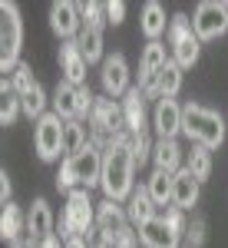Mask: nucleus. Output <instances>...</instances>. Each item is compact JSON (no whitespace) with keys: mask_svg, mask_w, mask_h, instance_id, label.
<instances>
[{"mask_svg":"<svg viewBox=\"0 0 228 248\" xmlns=\"http://www.w3.org/2000/svg\"><path fill=\"white\" fill-rule=\"evenodd\" d=\"M37 248H66V242H63L57 232H53V235H46L43 242H37Z\"/></svg>","mask_w":228,"mask_h":248,"instance_id":"e433bc0d","label":"nucleus"},{"mask_svg":"<svg viewBox=\"0 0 228 248\" xmlns=\"http://www.w3.org/2000/svg\"><path fill=\"white\" fill-rule=\"evenodd\" d=\"M46 103H50V99H46V93H43L40 83L27 96H20V106H23V116H27V119H43V116H46Z\"/></svg>","mask_w":228,"mask_h":248,"instance_id":"c756f323","label":"nucleus"},{"mask_svg":"<svg viewBox=\"0 0 228 248\" xmlns=\"http://www.w3.org/2000/svg\"><path fill=\"white\" fill-rule=\"evenodd\" d=\"M172 186H175V175L159 169H152V175L146 179V189H149L155 205H172Z\"/></svg>","mask_w":228,"mask_h":248,"instance_id":"a878e982","label":"nucleus"},{"mask_svg":"<svg viewBox=\"0 0 228 248\" xmlns=\"http://www.w3.org/2000/svg\"><path fill=\"white\" fill-rule=\"evenodd\" d=\"M192 30L202 43L218 40L222 33H228V3H215V0H202L192 14Z\"/></svg>","mask_w":228,"mask_h":248,"instance_id":"1a4fd4ad","label":"nucleus"},{"mask_svg":"<svg viewBox=\"0 0 228 248\" xmlns=\"http://www.w3.org/2000/svg\"><path fill=\"white\" fill-rule=\"evenodd\" d=\"M159 205L152 202V195L146 186H136V192L129 195V202H126V215H129V225H136V232L142 229V225H149L152 218L159 215Z\"/></svg>","mask_w":228,"mask_h":248,"instance_id":"aec40b11","label":"nucleus"},{"mask_svg":"<svg viewBox=\"0 0 228 248\" xmlns=\"http://www.w3.org/2000/svg\"><path fill=\"white\" fill-rule=\"evenodd\" d=\"M139 30H142V37L155 43V40L162 37V33H169V20H166V7L159 3V0H149V3H142V14H139Z\"/></svg>","mask_w":228,"mask_h":248,"instance_id":"412c9836","label":"nucleus"},{"mask_svg":"<svg viewBox=\"0 0 228 248\" xmlns=\"http://www.w3.org/2000/svg\"><path fill=\"white\" fill-rule=\"evenodd\" d=\"M122 17H126V3H122V0H109V3H106V23H109V27H119Z\"/></svg>","mask_w":228,"mask_h":248,"instance_id":"f704fd0d","label":"nucleus"},{"mask_svg":"<svg viewBox=\"0 0 228 248\" xmlns=\"http://www.w3.org/2000/svg\"><path fill=\"white\" fill-rule=\"evenodd\" d=\"M96 229V205L90 199L86 189H76L66 195V205H63V215H60V238L70 242V238H86L90 232Z\"/></svg>","mask_w":228,"mask_h":248,"instance_id":"39448f33","label":"nucleus"},{"mask_svg":"<svg viewBox=\"0 0 228 248\" xmlns=\"http://www.w3.org/2000/svg\"><path fill=\"white\" fill-rule=\"evenodd\" d=\"M0 73L10 77L20 66V46H23V17L14 0L0 3Z\"/></svg>","mask_w":228,"mask_h":248,"instance_id":"20e7f679","label":"nucleus"},{"mask_svg":"<svg viewBox=\"0 0 228 248\" xmlns=\"http://www.w3.org/2000/svg\"><path fill=\"white\" fill-rule=\"evenodd\" d=\"M198 195H202V182L192 175L189 169L175 172V186H172V205L182 212H192L198 205Z\"/></svg>","mask_w":228,"mask_h":248,"instance_id":"2eb2a0df","label":"nucleus"},{"mask_svg":"<svg viewBox=\"0 0 228 248\" xmlns=\"http://www.w3.org/2000/svg\"><path fill=\"white\" fill-rule=\"evenodd\" d=\"M90 146H93V133H90V126H86L83 119H70L66 129H63V159L79 155L83 149H90Z\"/></svg>","mask_w":228,"mask_h":248,"instance_id":"5701e85b","label":"nucleus"},{"mask_svg":"<svg viewBox=\"0 0 228 248\" xmlns=\"http://www.w3.org/2000/svg\"><path fill=\"white\" fill-rule=\"evenodd\" d=\"M79 17H83V27L103 30V27H106V3H96V0H83V3H79Z\"/></svg>","mask_w":228,"mask_h":248,"instance_id":"7c9ffc66","label":"nucleus"},{"mask_svg":"<svg viewBox=\"0 0 228 248\" xmlns=\"http://www.w3.org/2000/svg\"><path fill=\"white\" fill-rule=\"evenodd\" d=\"M50 30H53L63 43L79 37V30H83L79 3H73V0H57V3H50Z\"/></svg>","mask_w":228,"mask_h":248,"instance_id":"9b49d317","label":"nucleus"},{"mask_svg":"<svg viewBox=\"0 0 228 248\" xmlns=\"http://www.w3.org/2000/svg\"><path fill=\"white\" fill-rule=\"evenodd\" d=\"M10 195H14V186H10V175H7V169H3L0 172V202L10 205Z\"/></svg>","mask_w":228,"mask_h":248,"instance_id":"c9c22d12","label":"nucleus"},{"mask_svg":"<svg viewBox=\"0 0 228 248\" xmlns=\"http://www.w3.org/2000/svg\"><path fill=\"white\" fill-rule=\"evenodd\" d=\"M99 83H103V93L109 96V99H119V96H126L133 86H129V63L122 53H109V57L103 60V66H99Z\"/></svg>","mask_w":228,"mask_h":248,"instance_id":"9d476101","label":"nucleus"},{"mask_svg":"<svg viewBox=\"0 0 228 248\" xmlns=\"http://www.w3.org/2000/svg\"><path fill=\"white\" fill-rule=\"evenodd\" d=\"M96 229L106 232V235H119L122 229H129L126 205H122V202H113V199H103V202L96 205Z\"/></svg>","mask_w":228,"mask_h":248,"instance_id":"dca6fc26","label":"nucleus"},{"mask_svg":"<svg viewBox=\"0 0 228 248\" xmlns=\"http://www.w3.org/2000/svg\"><path fill=\"white\" fill-rule=\"evenodd\" d=\"M205 232H209V222L202 218V215H192V222H189V229H185V245L189 248H202L205 245Z\"/></svg>","mask_w":228,"mask_h":248,"instance_id":"72a5a7b5","label":"nucleus"},{"mask_svg":"<svg viewBox=\"0 0 228 248\" xmlns=\"http://www.w3.org/2000/svg\"><path fill=\"white\" fill-rule=\"evenodd\" d=\"M50 103H53V113H57L63 123H70V119H79V86H70L66 79H60Z\"/></svg>","mask_w":228,"mask_h":248,"instance_id":"4be33fe9","label":"nucleus"},{"mask_svg":"<svg viewBox=\"0 0 228 248\" xmlns=\"http://www.w3.org/2000/svg\"><path fill=\"white\" fill-rule=\"evenodd\" d=\"M46 235H53V212L46 199H33L30 209H27V238L43 242Z\"/></svg>","mask_w":228,"mask_h":248,"instance_id":"a211bd4d","label":"nucleus"},{"mask_svg":"<svg viewBox=\"0 0 228 248\" xmlns=\"http://www.w3.org/2000/svg\"><path fill=\"white\" fill-rule=\"evenodd\" d=\"M133 133L122 129L109 142V149L103 153V175H99V189L103 199L113 202H129V195L136 192V162H133Z\"/></svg>","mask_w":228,"mask_h":248,"instance_id":"f257e3e1","label":"nucleus"},{"mask_svg":"<svg viewBox=\"0 0 228 248\" xmlns=\"http://www.w3.org/2000/svg\"><path fill=\"white\" fill-rule=\"evenodd\" d=\"M152 129L159 139H179V133H182V103L162 96L152 106Z\"/></svg>","mask_w":228,"mask_h":248,"instance_id":"f8f14e48","label":"nucleus"},{"mask_svg":"<svg viewBox=\"0 0 228 248\" xmlns=\"http://www.w3.org/2000/svg\"><path fill=\"white\" fill-rule=\"evenodd\" d=\"M99 175H103V153L90 146V149H83L79 155H70V159H63L60 162V172H57V189L60 192H76V189H93L99 186Z\"/></svg>","mask_w":228,"mask_h":248,"instance_id":"7ed1b4c3","label":"nucleus"},{"mask_svg":"<svg viewBox=\"0 0 228 248\" xmlns=\"http://www.w3.org/2000/svg\"><path fill=\"white\" fill-rule=\"evenodd\" d=\"M3 79L10 83V90H14L17 96H27L33 86H37V79H33V73H30V66H27V63H20L17 70H14L10 77H3Z\"/></svg>","mask_w":228,"mask_h":248,"instance_id":"2f4dec72","label":"nucleus"},{"mask_svg":"<svg viewBox=\"0 0 228 248\" xmlns=\"http://www.w3.org/2000/svg\"><path fill=\"white\" fill-rule=\"evenodd\" d=\"M23 113V106H20V96L10 90V83L3 79L0 83V126H14V119Z\"/></svg>","mask_w":228,"mask_h":248,"instance_id":"cd10ccee","label":"nucleus"},{"mask_svg":"<svg viewBox=\"0 0 228 248\" xmlns=\"http://www.w3.org/2000/svg\"><path fill=\"white\" fill-rule=\"evenodd\" d=\"M122 119H126V129L133 136L146 133V123H149V113H146V96L139 86H133L129 93L122 96Z\"/></svg>","mask_w":228,"mask_h":248,"instance_id":"6ab92c4d","label":"nucleus"},{"mask_svg":"<svg viewBox=\"0 0 228 248\" xmlns=\"http://www.w3.org/2000/svg\"><path fill=\"white\" fill-rule=\"evenodd\" d=\"M139 242H142V248H179L182 245V235L172 229L162 215H155L149 225L139 229Z\"/></svg>","mask_w":228,"mask_h":248,"instance_id":"ddd939ff","label":"nucleus"},{"mask_svg":"<svg viewBox=\"0 0 228 248\" xmlns=\"http://www.w3.org/2000/svg\"><path fill=\"white\" fill-rule=\"evenodd\" d=\"M86 60L79 53V46H76V40H66L63 46H60V73L63 79L70 83V86H86Z\"/></svg>","mask_w":228,"mask_h":248,"instance_id":"4468645a","label":"nucleus"},{"mask_svg":"<svg viewBox=\"0 0 228 248\" xmlns=\"http://www.w3.org/2000/svg\"><path fill=\"white\" fill-rule=\"evenodd\" d=\"M169 46H172V60L182 66V70H192L198 57H202V40L195 37V30H192V20L185 14H175L169 20Z\"/></svg>","mask_w":228,"mask_h":248,"instance_id":"423d86ee","label":"nucleus"},{"mask_svg":"<svg viewBox=\"0 0 228 248\" xmlns=\"http://www.w3.org/2000/svg\"><path fill=\"white\" fill-rule=\"evenodd\" d=\"M166 63H169V57H166V43L162 40L142 46V57H139V90H142L146 99H155V103L162 99V93H159V77H162Z\"/></svg>","mask_w":228,"mask_h":248,"instance_id":"0eeeda50","label":"nucleus"},{"mask_svg":"<svg viewBox=\"0 0 228 248\" xmlns=\"http://www.w3.org/2000/svg\"><path fill=\"white\" fill-rule=\"evenodd\" d=\"M63 129H66V123L57 113H46L43 119H37V126H33V149H37V155L43 162H57L63 155Z\"/></svg>","mask_w":228,"mask_h":248,"instance_id":"6e6552de","label":"nucleus"},{"mask_svg":"<svg viewBox=\"0 0 228 248\" xmlns=\"http://www.w3.org/2000/svg\"><path fill=\"white\" fill-rule=\"evenodd\" d=\"M182 133L189 136L195 146L205 149H218L225 142V119L222 113H215L202 103H182Z\"/></svg>","mask_w":228,"mask_h":248,"instance_id":"f03ea898","label":"nucleus"},{"mask_svg":"<svg viewBox=\"0 0 228 248\" xmlns=\"http://www.w3.org/2000/svg\"><path fill=\"white\" fill-rule=\"evenodd\" d=\"M33 248H37V245H33Z\"/></svg>","mask_w":228,"mask_h":248,"instance_id":"58836bf2","label":"nucleus"},{"mask_svg":"<svg viewBox=\"0 0 228 248\" xmlns=\"http://www.w3.org/2000/svg\"><path fill=\"white\" fill-rule=\"evenodd\" d=\"M66 248H90V245H86V238H70Z\"/></svg>","mask_w":228,"mask_h":248,"instance_id":"4c0bfd02","label":"nucleus"},{"mask_svg":"<svg viewBox=\"0 0 228 248\" xmlns=\"http://www.w3.org/2000/svg\"><path fill=\"white\" fill-rule=\"evenodd\" d=\"M27 235V212L20 209V205H3V212H0V238L10 245V242H17V238H23Z\"/></svg>","mask_w":228,"mask_h":248,"instance_id":"b1692460","label":"nucleus"},{"mask_svg":"<svg viewBox=\"0 0 228 248\" xmlns=\"http://www.w3.org/2000/svg\"><path fill=\"white\" fill-rule=\"evenodd\" d=\"M152 162H155V169H159V172H169V175H175V172L185 169V153H182L179 139H155Z\"/></svg>","mask_w":228,"mask_h":248,"instance_id":"f3484780","label":"nucleus"},{"mask_svg":"<svg viewBox=\"0 0 228 248\" xmlns=\"http://www.w3.org/2000/svg\"><path fill=\"white\" fill-rule=\"evenodd\" d=\"M129 149H133V162H136V172H139V169H142V166H146V162L152 159V149H155V142H152L146 133H139V136H133Z\"/></svg>","mask_w":228,"mask_h":248,"instance_id":"473e14b6","label":"nucleus"},{"mask_svg":"<svg viewBox=\"0 0 228 248\" xmlns=\"http://www.w3.org/2000/svg\"><path fill=\"white\" fill-rule=\"evenodd\" d=\"M179 90H182V66L169 57L166 70H162V77H159V93L166 96V99H175Z\"/></svg>","mask_w":228,"mask_h":248,"instance_id":"c85d7f7f","label":"nucleus"},{"mask_svg":"<svg viewBox=\"0 0 228 248\" xmlns=\"http://www.w3.org/2000/svg\"><path fill=\"white\" fill-rule=\"evenodd\" d=\"M185 169H189L198 182H205V179L212 175V149L195 146V142H192V149L185 153Z\"/></svg>","mask_w":228,"mask_h":248,"instance_id":"bb28decb","label":"nucleus"},{"mask_svg":"<svg viewBox=\"0 0 228 248\" xmlns=\"http://www.w3.org/2000/svg\"><path fill=\"white\" fill-rule=\"evenodd\" d=\"M76 46L86 63H103L106 60V50H103V30H93V27H83L79 37H76Z\"/></svg>","mask_w":228,"mask_h":248,"instance_id":"393cba45","label":"nucleus"}]
</instances>
